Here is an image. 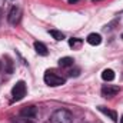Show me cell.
<instances>
[{
    "label": "cell",
    "instance_id": "cell-10",
    "mask_svg": "<svg viewBox=\"0 0 123 123\" xmlns=\"http://www.w3.org/2000/svg\"><path fill=\"white\" fill-rule=\"evenodd\" d=\"M97 109H99V110H100L102 113L107 115V116H109V117H110V119H112L113 122H117V113H116L115 110H109V109H106V107H103V106H99Z\"/></svg>",
    "mask_w": 123,
    "mask_h": 123
},
{
    "label": "cell",
    "instance_id": "cell-12",
    "mask_svg": "<svg viewBox=\"0 0 123 123\" xmlns=\"http://www.w3.org/2000/svg\"><path fill=\"white\" fill-rule=\"evenodd\" d=\"M49 33H50V36H52L55 40H59V42H60V40L64 39V34H63L62 31H59V30H50Z\"/></svg>",
    "mask_w": 123,
    "mask_h": 123
},
{
    "label": "cell",
    "instance_id": "cell-18",
    "mask_svg": "<svg viewBox=\"0 0 123 123\" xmlns=\"http://www.w3.org/2000/svg\"><path fill=\"white\" fill-rule=\"evenodd\" d=\"M0 70H1V62H0Z\"/></svg>",
    "mask_w": 123,
    "mask_h": 123
},
{
    "label": "cell",
    "instance_id": "cell-3",
    "mask_svg": "<svg viewBox=\"0 0 123 123\" xmlns=\"http://www.w3.org/2000/svg\"><path fill=\"white\" fill-rule=\"evenodd\" d=\"M12 96H13V100L14 102H17V100H22L25 96H26V85H25V82H17L14 86H13V89H12Z\"/></svg>",
    "mask_w": 123,
    "mask_h": 123
},
{
    "label": "cell",
    "instance_id": "cell-5",
    "mask_svg": "<svg viewBox=\"0 0 123 123\" xmlns=\"http://www.w3.org/2000/svg\"><path fill=\"white\" fill-rule=\"evenodd\" d=\"M119 92H120V89H119L117 86L106 85V86H103V87H102V94H103L105 97H113V96H116Z\"/></svg>",
    "mask_w": 123,
    "mask_h": 123
},
{
    "label": "cell",
    "instance_id": "cell-14",
    "mask_svg": "<svg viewBox=\"0 0 123 123\" xmlns=\"http://www.w3.org/2000/svg\"><path fill=\"white\" fill-rule=\"evenodd\" d=\"M16 123H34V122H31L30 119H25V117H23V119H19Z\"/></svg>",
    "mask_w": 123,
    "mask_h": 123
},
{
    "label": "cell",
    "instance_id": "cell-17",
    "mask_svg": "<svg viewBox=\"0 0 123 123\" xmlns=\"http://www.w3.org/2000/svg\"><path fill=\"white\" fill-rule=\"evenodd\" d=\"M120 123H123V116H122V119H120Z\"/></svg>",
    "mask_w": 123,
    "mask_h": 123
},
{
    "label": "cell",
    "instance_id": "cell-6",
    "mask_svg": "<svg viewBox=\"0 0 123 123\" xmlns=\"http://www.w3.org/2000/svg\"><path fill=\"white\" fill-rule=\"evenodd\" d=\"M37 115V110L34 106H29V107H23L22 112H20V116L25 117V119H34Z\"/></svg>",
    "mask_w": 123,
    "mask_h": 123
},
{
    "label": "cell",
    "instance_id": "cell-11",
    "mask_svg": "<svg viewBox=\"0 0 123 123\" xmlns=\"http://www.w3.org/2000/svg\"><path fill=\"white\" fill-rule=\"evenodd\" d=\"M73 59L72 57H62L60 60H59V66L60 67H70V66H73Z\"/></svg>",
    "mask_w": 123,
    "mask_h": 123
},
{
    "label": "cell",
    "instance_id": "cell-7",
    "mask_svg": "<svg viewBox=\"0 0 123 123\" xmlns=\"http://www.w3.org/2000/svg\"><path fill=\"white\" fill-rule=\"evenodd\" d=\"M86 42H87L89 44H92V46H99V44L102 43V36H100L99 33H90V34L87 36Z\"/></svg>",
    "mask_w": 123,
    "mask_h": 123
},
{
    "label": "cell",
    "instance_id": "cell-8",
    "mask_svg": "<svg viewBox=\"0 0 123 123\" xmlns=\"http://www.w3.org/2000/svg\"><path fill=\"white\" fill-rule=\"evenodd\" d=\"M34 50H36V53L40 55V56H47V55H49L47 47H46L42 42H34Z\"/></svg>",
    "mask_w": 123,
    "mask_h": 123
},
{
    "label": "cell",
    "instance_id": "cell-4",
    "mask_svg": "<svg viewBox=\"0 0 123 123\" xmlns=\"http://www.w3.org/2000/svg\"><path fill=\"white\" fill-rule=\"evenodd\" d=\"M20 19H22V10H20V7L13 6V7L10 9L9 14H7L9 23H10V25H17V23L20 22Z\"/></svg>",
    "mask_w": 123,
    "mask_h": 123
},
{
    "label": "cell",
    "instance_id": "cell-15",
    "mask_svg": "<svg viewBox=\"0 0 123 123\" xmlns=\"http://www.w3.org/2000/svg\"><path fill=\"white\" fill-rule=\"evenodd\" d=\"M6 4V0H0V10H1V7Z\"/></svg>",
    "mask_w": 123,
    "mask_h": 123
},
{
    "label": "cell",
    "instance_id": "cell-1",
    "mask_svg": "<svg viewBox=\"0 0 123 123\" xmlns=\"http://www.w3.org/2000/svg\"><path fill=\"white\" fill-rule=\"evenodd\" d=\"M73 115L67 109H57L50 116V123H72Z\"/></svg>",
    "mask_w": 123,
    "mask_h": 123
},
{
    "label": "cell",
    "instance_id": "cell-19",
    "mask_svg": "<svg viewBox=\"0 0 123 123\" xmlns=\"http://www.w3.org/2000/svg\"><path fill=\"white\" fill-rule=\"evenodd\" d=\"M122 39H123V34H122Z\"/></svg>",
    "mask_w": 123,
    "mask_h": 123
},
{
    "label": "cell",
    "instance_id": "cell-13",
    "mask_svg": "<svg viewBox=\"0 0 123 123\" xmlns=\"http://www.w3.org/2000/svg\"><path fill=\"white\" fill-rule=\"evenodd\" d=\"M69 44H70V47L76 49V47H79V46L82 44V39H77V37H74V39H70V40H69Z\"/></svg>",
    "mask_w": 123,
    "mask_h": 123
},
{
    "label": "cell",
    "instance_id": "cell-9",
    "mask_svg": "<svg viewBox=\"0 0 123 123\" xmlns=\"http://www.w3.org/2000/svg\"><path fill=\"white\" fill-rule=\"evenodd\" d=\"M102 79H103L105 82H112V80H115V72H113L112 69H105V70L102 72Z\"/></svg>",
    "mask_w": 123,
    "mask_h": 123
},
{
    "label": "cell",
    "instance_id": "cell-16",
    "mask_svg": "<svg viewBox=\"0 0 123 123\" xmlns=\"http://www.w3.org/2000/svg\"><path fill=\"white\" fill-rule=\"evenodd\" d=\"M69 3H76V1H79V0H67Z\"/></svg>",
    "mask_w": 123,
    "mask_h": 123
},
{
    "label": "cell",
    "instance_id": "cell-2",
    "mask_svg": "<svg viewBox=\"0 0 123 123\" xmlns=\"http://www.w3.org/2000/svg\"><path fill=\"white\" fill-rule=\"evenodd\" d=\"M44 83L46 85H49V86H52V87H56V86H62V85H64L66 83V79L64 77H62L59 76L56 72H53V70H47L46 73H44Z\"/></svg>",
    "mask_w": 123,
    "mask_h": 123
}]
</instances>
